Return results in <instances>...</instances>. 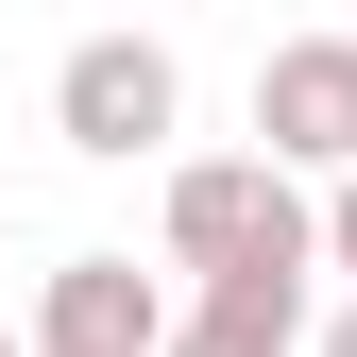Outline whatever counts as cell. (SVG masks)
<instances>
[{"label": "cell", "mask_w": 357, "mask_h": 357, "mask_svg": "<svg viewBox=\"0 0 357 357\" xmlns=\"http://www.w3.org/2000/svg\"><path fill=\"white\" fill-rule=\"evenodd\" d=\"M170 273H204V289H306V204H289V170L188 153V170H170Z\"/></svg>", "instance_id": "1"}, {"label": "cell", "mask_w": 357, "mask_h": 357, "mask_svg": "<svg viewBox=\"0 0 357 357\" xmlns=\"http://www.w3.org/2000/svg\"><path fill=\"white\" fill-rule=\"evenodd\" d=\"M170 102H188V68H170L153 34H85V52L52 68V137L102 153V170H137V153L170 137Z\"/></svg>", "instance_id": "2"}, {"label": "cell", "mask_w": 357, "mask_h": 357, "mask_svg": "<svg viewBox=\"0 0 357 357\" xmlns=\"http://www.w3.org/2000/svg\"><path fill=\"white\" fill-rule=\"evenodd\" d=\"M255 170H357V34H289L255 68Z\"/></svg>", "instance_id": "3"}, {"label": "cell", "mask_w": 357, "mask_h": 357, "mask_svg": "<svg viewBox=\"0 0 357 357\" xmlns=\"http://www.w3.org/2000/svg\"><path fill=\"white\" fill-rule=\"evenodd\" d=\"M153 340H170V289L137 255H68V273L34 289V340L17 357H153Z\"/></svg>", "instance_id": "4"}, {"label": "cell", "mask_w": 357, "mask_h": 357, "mask_svg": "<svg viewBox=\"0 0 357 357\" xmlns=\"http://www.w3.org/2000/svg\"><path fill=\"white\" fill-rule=\"evenodd\" d=\"M153 357H306V289H204V306H170Z\"/></svg>", "instance_id": "5"}, {"label": "cell", "mask_w": 357, "mask_h": 357, "mask_svg": "<svg viewBox=\"0 0 357 357\" xmlns=\"http://www.w3.org/2000/svg\"><path fill=\"white\" fill-rule=\"evenodd\" d=\"M306 255H340V273H357V170H340V204L306 221Z\"/></svg>", "instance_id": "6"}, {"label": "cell", "mask_w": 357, "mask_h": 357, "mask_svg": "<svg viewBox=\"0 0 357 357\" xmlns=\"http://www.w3.org/2000/svg\"><path fill=\"white\" fill-rule=\"evenodd\" d=\"M324 357H357V306H340V324H324Z\"/></svg>", "instance_id": "7"}, {"label": "cell", "mask_w": 357, "mask_h": 357, "mask_svg": "<svg viewBox=\"0 0 357 357\" xmlns=\"http://www.w3.org/2000/svg\"><path fill=\"white\" fill-rule=\"evenodd\" d=\"M0 357H17V340H0Z\"/></svg>", "instance_id": "8"}]
</instances>
